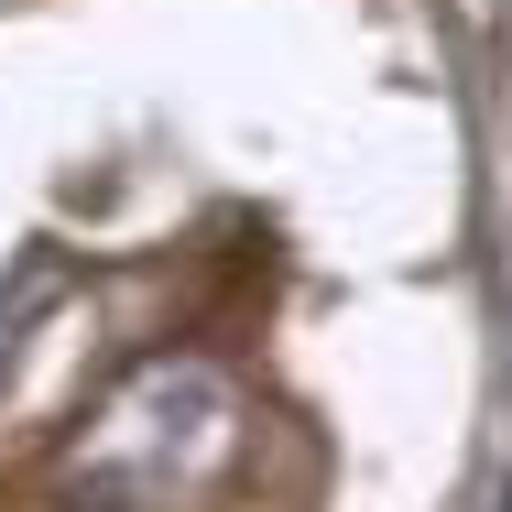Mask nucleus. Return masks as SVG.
<instances>
[{
  "instance_id": "1",
  "label": "nucleus",
  "mask_w": 512,
  "mask_h": 512,
  "mask_svg": "<svg viewBox=\"0 0 512 512\" xmlns=\"http://www.w3.org/2000/svg\"><path fill=\"white\" fill-rule=\"evenodd\" d=\"M218 447H229V382L207 371V360H142L99 414H88V436H77V458H66V502L77 512H153L175 502V491H197L207 469H218Z\"/></svg>"
},
{
  "instance_id": "2",
  "label": "nucleus",
  "mask_w": 512,
  "mask_h": 512,
  "mask_svg": "<svg viewBox=\"0 0 512 512\" xmlns=\"http://www.w3.org/2000/svg\"><path fill=\"white\" fill-rule=\"evenodd\" d=\"M66 295V262L55 251H22V273H11V295H0V371H11V349H22V327Z\"/></svg>"
}]
</instances>
